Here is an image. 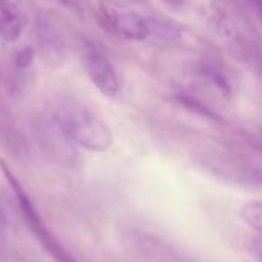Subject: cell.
Returning a JSON list of instances; mask_svg holds the SVG:
<instances>
[{"label":"cell","mask_w":262,"mask_h":262,"mask_svg":"<svg viewBox=\"0 0 262 262\" xmlns=\"http://www.w3.org/2000/svg\"><path fill=\"white\" fill-rule=\"evenodd\" d=\"M257 253H259V257H260V262H262V237L257 244Z\"/></svg>","instance_id":"2e32d148"},{"label":"cell","mask_w":262,"mask_h":262,"mask_svg":"<svg viewBox=\"0 0 262 262\" xmlns=\"http://www.w3.org/2000/svg\"><path fill=\"white\" fill-rule=\"evenodd\" d=\"M34 135L42 151L56 164L76 167L80 161L76 144L65 133V129L54 116L42 117L34 123Z\"/></svg>","instance_id":"3957f363"},{"label":"cell","mask_w":262,"mask_h":262,"mask_svg":"<svg viewBox=\"0 0 262 262\" xmlns=\"http://www.w3.org/2000/svg\"><path fill=\"white\" fill-rule=\"evenodd\" d=\"M97 14L105 28L126 40L144 42L150 39L148 19L116 0H99Z\"/></svg>","instance_id":"7a4b0ae2"},{"label":"cell","mask_w":262,"mask_h":262,"mask_svg":"<svg viewBox=\"0 0 262 262\" xmlns=\"http://www.w3.org/2000/svg\"><path fill=\"white\" fill-rule=\"evenodd\" d=\"M34 54H36V51H34V48H31V47H25V48L19 50L17 54L14 56V63H16V67L20 68V70L28 68V67L33 63V60H34Z\"/></svg>","instance_id":"7c38bea8"},{"label":"cell","mask_w":262,"mask_h":262,"mask_svg":"<svg viewBox=\"0 0 262 262\" xmlns=\"http://www.w3.org/2000/svg\"><path fill=\"white\" fill-rule=\"evenodd\" d=\"M0 167H2V170H4V173H5V178L8 179V182L11 184V187H13V190H14V193H16L19 207H20V210H22L24 217L27 219V222H28V225H30V228L37 234V237H39V239L42 241V244L53 253V256H54L56 259H59V262H71V260L67 259L65 253L60 250V247L54 242V239H53L51 234L48 233V230H47V227L43 225V222H42V219H40V216H39V213H37V210H36L33 201L30 199V196L27 194V191L22 188V185L19 184V181L14 178V174L11 173V170L4 164V161H0Z\"/></svg>","instance_id":"5b68a950"},{"label":"cell","mask_w":262,"mask_h":262,"mask_svg":"<svg viewBox=\"0 0 262 262\" xmlns=\"http://www.w3.org/2000/svg\"><path fill=\"white\" fill-rule=\"evenodd\" d=\"M205 22L208 24V27L219 36L230 39L234 36V30L231 22L228 20V17L225 16V13H222L219 8L216 7H210L205 13Z\"/></svg>","instance_id":"ba28073f"},{"label":"cell","mask_w":262,"mask_h":262,"mask_svg":"<svg viewBox=\"0 0 262 262\" xmlns=\"http://www.w3.org/2000/svg\"><path fill=\"white\" fill-rule=\"evenodd\" d=\"M150 27V39L156 37L162 42H176L181 37V28L171 22L159 20V19H148Z\"/></svg>","instance_id":"9c48e42d"},{"label":"cell","mask_w":262,"mask_h":262,"mask_svg":"<svg viewBox=\"0 0 262 262\" xmlns=\"http://www.w3.org/2000/svg\"><path fill=\"white\" fill-rule=\"evenodd\" d=\"M247 2L253 7V10L262 17V0H247Z\"/></svg>","instance_id":"5bb4252c"},{"label":"cell","mask_w":262,"mask_h":262,"mask_svg":"<svg viewBox=\"0 0 262 262\" xmlns=\"http://www.w3.org/2000/svg\"><path fill=\"white\" fill-rule=\"evenodd\" d=\"M27 24V16L13 0H0V39L10 43L17 42Z\"/></svg>","instance_id":"8992f818"},{"label":"cell","mask_w":262,"mask_h":262,"mask_svg":"<svg viewBox=\"0 0 262 262\" xmlns=\"http://www.w3.org/2000/svg\"><path fill=\"white\" fill-rule=\"evenodd\" d=\"M202 77L207 80V83H210L216 91H219L222 96H228L230 94V85L227 82V79L214 68H204L202 70Z\"/></svg>","instance_id":"8fae6325"},{"label":"cell","mask_w":262,"mask_h":262,"mask_svg":"<svg viewBox=\"0 0 262 262\" xmlns=\"http://www.w3.org/2000/svg\"><path fill=\"white\" fill-rule=\"evenodd\" d=\"M56 4H59L62 8L68 10L70 13L82 17L83 13H85V8H83V4H82V0H54Z\"/></svg>","instance_id":"4fadbf2b"},{"label":"cell","mask_w":262,"mask_h":262,"mask_svg":"<svg viewBox=\"0 0 262 262\" xmlns=\"http://www.w3.org/2000/svg\"><path fill=\"white\" fill-rule=\"evenodd\" d=\"M165 2L171 7H181V5H184L185 0H165Z\"/></svg>","instance_id":"9a60e30c"},{"label":"cell","mask_w":262,"mask_h":262,"mask_svg":"<svg viewBox=\"0 0 262 262\" xmlns=\"http://www.w3.org/2000/svg\"><path fill=\"white\" fill-rule=\"evenodd\" d=\"M37 39H39V48H40L43 59L53 67L60 65L63 60L65 48L57 31L51 25L40 22V27L37 30Z\"/></svg>","instance_id":"52a82bcc"},{"label":"cell","mask_w":262,"mask_h":262,"mask_svg":"<svg viewBox=\"0 0 262 262\" xmlns=\"http://www.w3.org/2000/svg\"><path fill=\"white\" fill-rule=\"evenodd\" d=\"M241 219L251 227L254 231H257L262 237V201H251L247 202L241 208Z\"/></svg>","instance_id":"30bf717a"},{"label":"cell","mask_w":262,"mask_h":262,"mask_svg":"<svg viewBox=\"0 0 262 262\" xmlns=\"http://www.w3.org/2000/svg\"><path fill=\"white\" fill-rule=\"evenodd\" d=\"M82 63L86 76L102 94L106 97L117 96L120 90L119 77L113 63L102 50L93 43H85L82 47Z\"/></svg>","instance_id":"277c9868"},{"label":"cell","mask_w":262,"mask_h":262,"mask_svg":"<svg viewBox=\"0 0 262 262\" xmlns=\"http://www.w3.org/2000/svg\"><path fill=\"white\" fill-rule=\"evenodd\" d=\"M53 116L71 141L91 151H106L113 145V133L108 125L90 106L77 99L57 102Z\"/></svg>","instance_id":"6da1fadb"}]
</instances>
